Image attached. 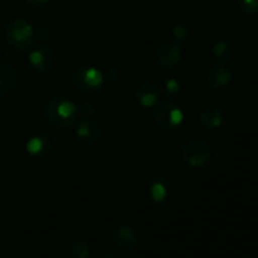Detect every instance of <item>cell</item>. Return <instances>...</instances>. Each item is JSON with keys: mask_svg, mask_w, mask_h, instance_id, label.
<instances>
[{"mask_svg": "<svg viewBox=\"0 0 258 258\" xmlns=\"http://www.w3.org/2000/svg\"><path fill=\"white\" fill-rule=\"evenodd\" d=\"M100 258H113V257H111V256H102V257H100Z\"/></svg>", "mask_w": 258, "mask_h": 258, "instance_id": "cell-23", "label": "cell"}, {"mask_svg": "<svg viewBox=\"0 0 258 258\" xmlns=\"http://www.w3.org/2000/svg\"><path fill=\"white\" fill-rule=\"evenodd\" d=\"M27 3H29V4L32 5H42L44 4V3H47L48 0H25Z\"/></svg>", "mask_w": 258, "mask_h": 258, "instance_id": "cell-22", "label": "cell"}, {"mask_svg": "<svg viewBox=\"0 0 258 258\" xmlns=\"http://www.w3.org/2000/svg\"><path fill=\"white\" fill-rule=\"evenodd\" d=\"M159 95H160V92H159L158 87L155 85L150 82H145L139 86L138 90H136L135 97L139 105L145 108H149L153 107L158 102Z\"/></svg>", "mask_w": 258, "mask_h": 258, "instance_id": "cell-9", "label": "cell"}, {"mask_svg": "<svg viewBox=\"0 0 258 258\" xmlns=\"http://www.w3.org/2000/svg\"><path fill=\"white\" fill-rule=\"evenodd\" d=\"M29 62L32 67L38 72H45L52 67L53 54L47 47H38L30 53Z\"/></svg>", "mask_w": 258, "mask_h": 258, "instance_id": "cell-10", "label": "cell"}, {"mask_svg": "<svg viewBox=\"0 0 258 258\" xmlns=\"http://www.w3.org/2000/svg\"><path fill=\"white\" fill-rule=\"evenodd\" d=\"M213 54L216 55V58L221 62H226L231 58L232 55V47L229 43L221 40V42L216 43L213 47Z\"/></svg>", "mask_w": 258, "mask_h": 258, "instance_id": "cell-16", "label": "cell"}, {"mask_svg": "<svg viewBox=\"0 0 258 258\" xmlns=\"http://www.w3.org/2000/svg\"><path fill=\"white\" fill-rule=\"evenodd\" d=\"M78 112L81 113V116H83V117H91V116L93 115V112H95V108H93L92 105H90V103H83V105H81L80 108H77Z\"/></svg>", "mask_w": 258, "mask_h": 258, "instance_id": "cell-19", "label": "cell"}, {"mask_svg": "<svg viewBox=\"0 0 258 258\" xmlns=\"http://www.w3.org/2000/svg\"><path fill=\"white\" fill-rule=\"evenodd\" d=\"M49 150V140L43 135H35L29 139L27 143V151L33 156H40L44 155L47 151Z\"/></svg>", "mask_w": 258, "mask_h": 258, "instance_id": "cell-14", "label": "cell"}, {"mask_svg": "<svg viewBox=\"0 0 258 258\" xmlns=\"http://www.w3.org/2000/svg\"><path fill=\"white\" fill-rule=\"evenodd\" d=\"M71 253L75 258H87L90 256V248H88L86 242L77 241L73 243L72 248H71Z\"/></svg>", "mask_w": 258, "mask_h": 258, "instance_id": "cell-17", "label": "cell"}, {"mask_svg": "<svg viewBox=\"0 0 258 258\" xmlns=\"http://www.w3.org/2000/svg\"><path fill=\"white\" fill-rule=\"evenodd\" d=\"M0 108H2V105H0Z\"/></svg>", "mask_w": 258, "mask_h": 258, "instance_id": "cell-24", "label": "cell"}, {"mask_svg": "<svg viewBox=\"0 0 258 258\" xmlns=\"http://www.w3.org/2000/svg\"><path fill=\"white\" fill-rule=\"evenodd\" d=\"M211 149L201 140H190L184 145L183 159L191 168H203L211 160Z\"/></svg>", "mask_w": 258, "mask_h": 258, "instance_id": "cell-3", "label": "cell"}, {"mask_svg": "<svg viewBox=\"0 0 258 258\" xmlns=\"http://www.w3.org/2000/svg\"><path fill=\"white\" fill-rule=\"evenodd\" d=\"M199 122L203 127L214 130V128L221 127L222 123H223V113L217 108H208L201 113Z\"/></svg>", "mask_w": 258, "mask_h": 258, "instance_id": "cell-13", "label": "cell"}, {"mask_svg": "<svg viewBox=\"0 0 258 258\" xmlns=\"http://www.w3.org/2000/svg\"><path fill=\"white\" fill-rule=\"evenodd\" d=\"M18 80L17 72L10 66L0 63V95L9 92Z\"/></svg>", "mask_w": 258, "mask_h": 258, "instance_id": "cell-12", "label": "cell"}, {"mask_svg": "<svg viewBox=\"0 0 258 258\" xmlns=\"http://www.w3.org/2000/svg\"><path fill=\"white\" fill-rule=\"evenodd\" d=\"M186 34H188V30L184 27H181V25H178V27L174 28V37L178 38V39H184L186 37Z\"/></svg>", "mask_w": 258, "mask_h": 258, "instance_id": "cell-20", "label": "cell"}, {"mask_svg": "<svg viewBox=\"0 0 258 258\" xmlns=\"http://www.w3.org/2000/svg\"><path fill=\"white\" fill-rule=\"evenodd\" d=\"M149 193H150V197L155 203H160L168 196V184L164 179H156L150 184Z\"/></svg>", "mask_w": 258, "mask_h": 258, "instance_id": "cell-15", "label": "cell"}, {"mask_svg": "<svg viewBox=\"0 0 258 258\" xmlns=\"http://www.w3.org/2000/svg\"><path fill=\"white\" fill-rule=\"evenodd\" d=\"M34 30L27 20L17 18L8 23L5 28V38L7 42L14 49L25 50L34 42Z\"/></svg>", "mask_w": 258, "mask_h": 258, "instance_id": "cell-2", "label": "cell"}, {"mask_svg": "<svg viewBox=\"0 0 258 258\" xmlns=\"http://www.w3.org/2000/svg\"><path fill=\"white\" fill-rule=\"evenodd\" d=\"M166 90L170 93H176L179 91V85L175 80H170L166 83Z\"/></svg>", "mask_w": 258, "mask_h": 258, "instance_id": "cell-21", "label": "cell"}, {"mask_svg": "<svg viewBox=\"0 0 258 258\" xmlns=\"http://www.w3.org/2000/svg\"><path fill=\"white\" fill-rule=\"evenodd\" d=\"M238 7L246 14H253L258 10V0H238Z\"/></svg>", "mask_w": 258, "mask_h": 258, "instance_id": "cell-18", "label": "cell"}, {"mask_svg": "<svg viewBox=\"0 0 258 258\" xmlns=\"http://www.w3.org/2000/svg\"><path fill=\"white\" fill-rule=\"evenodd\" d=\"M184 115L180 107L173 102H165L160 103L155 110V121L161 128L164 130H174L178 127L183 121Z\"/></svg>", "mask_w": 258, "mask_h": 258, "instance_id": "cell-4", "label": "cell"}, {"mask_svg": "<svg viewBox=\"0 0 258 258\" xmlns=\"http://www.w3.org/2000/svg\"><path fill=\"white\" fill-rule=\"evenodd\" d=\"M78 110L75 103L63 96L53 97L47 106V118L54 127L66 128L72 126L77 118Z\"/></svg>", "mask_w": 258, "mask_h": 258, "instance_id": "cell-1", "label": "cell"}, {"mask_svg": "<svg viewBox=\"0 0 258 258\" xmlns=\"http://www.w3.org/2000/svg\"><path fill=\"white\" fill-rule=\"evenodd\" d=\"M113 244L120 251H134L138 247V234L128 226L117 227L113 233Z\"/></svg>", "mask_w": 258, "mask_h": 258, "instance_id": "cell-6", "label": "cell"}, {"mask_svg": "<svg viewBox=\"0 0 258 258\" xmlns=\"http://www.w3.org/2000/svg\"><path fill=\"white\" fill-rule=\"evenodd\" d=\"M232 80L231 71L224 64H217L209 70L207 81L212 90H223Z\"/></svg>", "mask_w": 258, "mask_h": 258, "instance_id": "cell-8", "label": "cell"}, {"mask_svg": "<svg viewBox=\"0 0 258 258\" xmlns=\"http://www.w3.org/2000/svg\"><path fill=\"white\" fill-rule=\"evenodd\" d=\"M183 57V49L180 45L168 43L159 48L158 50V62L161 67L171 68L178 64Z\"/></svg>", "mask_w": 258, "mask_h": 258, "instance_id": "cell-7", "label": "cell"}, {"mask_svg": "<svg viewBox=\"0 0 258 258\" xmlns=\"http://www.w3.org/2000/svg\"><path fill=\"white\" fill-rule=\"evenodd\" d=\"M77 136L82 141L87 144H95L100 140L101 138V128L98 123L95 121L90 120V118H85L78 123L77 127Z\"/></svg>", "mask_w": 258, "mask_h": 258, "instance_id": "cell-11", "label": "cell"}, {"mask_svg": "<svg viewBox=\"0 0 258 258\" xmlns=\"http://www.w3.org/2000/svg\"><path fill=\"white\" fill-rule=\"evenodd\" d=\"M73 81L80 90L86 92H96L102 87L103 76L100 71L93 67H81L75 72Z\"/></svg>", "mask_w": 258, "mask_h": 258, "instance_id": "cell-5", "label": "cell"}]
</instances>
